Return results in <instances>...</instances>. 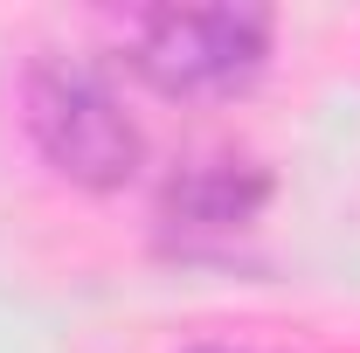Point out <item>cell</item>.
<instances>
[{
    "label": "cell",
    "instance_id": "1",
    "mask_svg": "<svg viewBox=\"0 0 360 353\" xmlns=\"http://www.w3.org/2000/svg\"><path fill=\"white\" fill-rule=\"evenodd\" d=\"M21 118L49 167L97 194L125 187L146 160V132L104 84V70H90L84 56H35L21 77Z\"/></svg>",
    "mask_w": 360,
    "mask_h": 353
},
{
    "label": "cell",
    "instance_id": "2",
    "mask_svg": "<svg viewBox=\"0 0 360 353\" xmlns=\"http://www.w3.org/2000/svg\"><path fill=\"white\" fill-rule=\"evenodd\" d=\"M270 7L222 0V7H146L125 28L132 63L160 97H236L270 63Z\"/></svg>",
    "mask_w": 360,
    "mask_h": 353
},
{
    "label": "cell",
    "instance_id": "4",
    "mask_svg": "<svg viewBox=\"0 0 360 353\" xmlns=\"http://www.w3.org/2000/svg\"><path fill=\"white\" fill-rule=\"evenodd\" d=\"M194 353H243V347H194Z\"/></svg>",
    "mask_w": 360,
    "mask_h": 353
},
{
    "label": "cell",
    "instance_id": "3",
    "mask_svg": "<svg viewBox=\"0 0 360 353\" xmlns=\"http://www.w3.org/2000/svg\"><path fill=\"white\" fill-rule=\"evenodd\" d=\"M264 201H270V174L257 160H236V153L187 160L160 187V236L180 250H222L264 215Z\"/></svg>",
    "mask_w": 360,
    "mask_h": 353
}]
</instances>
